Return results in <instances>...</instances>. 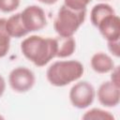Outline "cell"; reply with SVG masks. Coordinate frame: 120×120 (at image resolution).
<instances>
[{"mask_svg": "<svg viewBox=\"0 0 120 120\" xmlns=\"http://www.w3.org/2000/svg\"><path fill=\"white\" fill-rule=\"evenodd\" d=\"M5 18H0V58L5 57L10 49V36L6 29Z\"/></svg>", "mask_w": 120, "mask_h": 120, "instance_id": "obj_13", "label": "cell"}, {"mask_svg": "<svg viewBox=\"0 0 120 120\" xmlns=\"http://www.w3.org/2000/svg\"><path fill=\"white\" fill-rule=\"evenodd\" d=\"M68 97L73 107L77 109H86L93 103L96 91L89 82L80 81L70 88Z\"/></svg>", "mask_w": 120, "mask_h": 120, "instance_id": "obj_4", "label": "cell"}, {"mask_svg": "<svg viewBox=\"0 0 120 120\" xmlns=\"http://www.w3.org/2000/svg\"><path fill=\"white\" fill-rule=\"evenodd\" d=\"M55 42V57L66 58L73 54L76 49V41L73 37H61L54 38Z\"/></svg>", "mask_w": 120, "mask_h": 120, "instance_id": "obj_10", "label": "cell"}, {"mask_svg": "<svg viewBox=\"0 0 120 120\" xmlns=\"http://www.w3.org/2000/svg\"><path fill=\"white\" fill-rule=\"evenodd\" d=\"M36 82L34 72L25 67L13 68L8 75V83L16 93H25L31 90Z\"/></svg>", "mask_w": 120, "mask_h": 120, "instance_id": "obj_5", "label": "cell"}, {"mask_svg": "<svg viewBox=\"0 0 120 120\" xmlns=\"http://www.w3.org/2000/svg\"><path fill=\"white\" fill-rule=\"evenodd\" d=\"M92 69L99 74H105L111 72L115 67L112 58L105 52H98L92 55L90 60Z\"/></svg>", "mask_w": 120, "mask_h": 120, "instance_id": "obj_9", "label": "cell"}, {"mask_svg": "<svg viewBox=\"0 0 120 120\" xmlns=\"http://www.w3.org/2000/svg\"><path fill=\"white\" fill-rule=\"evenodd\" d=\"M21 52L35 66L44 67L55 57L54 38L32 35L22 41Z\"/></svg>", "mask_w": 120, "mask_h": 120, "instance_id": "obj_1", "label": "cell"}, {"mask_svg": "<svg viewBox=\"0 0 120 120\" xmlns=\"http://www.w3.org/2000/svg\"><path fill=\"white\" fill-rule=\"evenodd\" d=\"M20 13L22 24L28 33L39 31L47 25L45 11L38 6H28Z\"/></svg>", "mask_w": 120, "mask_h": 120, "instance_id": "obj_6", "label": "cell"}, {"mask_svg": "<svg viewBox=\"0 0 120 120\" xmlns=\"http://www.w3.org/2000/svg\"><path fill=\"white\" fill-rule=\"evenodd\" d=\"M111 72H112L111 73V81L113 83H115L116 85L120 86V82H120V79H119V67L118 66L114 67Z\"/></svg>", "mask_w": 120, "mask_h": 120, "instance_id": "obj_18", "label": "cell"}, {"mask_svg": "<svg viewBox=\"0 0 120 120\" xmlns=\"http://www.w3.org/2000/svg\"><path fill=\"white\" fill-rule=\"evenodd\" d=\"M101 36L107 41L119 40L120 38V19L116 13L110 14L103 18L96 26Z\"/></svg>", "mask_w": 120, "mask_h": 120, "instance_id": "obj_8", "label": "cell"}, {"mask_svg": "<svg viewBox=\"0 0 120 120\" xmlns=\"http://www.w3.org/2000/svg\"><path fill=\"white\" fill-rule=\"evenodd\" d=\"M0 119H3V116H2L1 114H0Z\"/></svg>", "mask_w": 120, "mask_h": 120, "instance_id": "obj_21", "label": "cell"}, {"mask_svg": "<svg viewBox=\"0 0 120 120\" xmlns=\"http://www.w3.org/2000/svg\"><path fill=\"white\" fill-rule=\"evenodd\" d=\"M21 0H0V11L9 13L19 8Z\"/></svg>", "mask_w": 120, "mask_h": 120, "instance_id": "obj_15", "label": "cell"}, {"mask_svg": "<svg viewBox=\"0 0 120 120\" xmlns=\"http://www.w3.org/2000/svg\"><path fill=\"white\" fill-rule=\"evenodd\" d=\"M38 1L40 2V3H42V4H45V5H53L58 0H38Z\"/></svg>", "mask_w": 120, "mask_h": 120, "instance_id": "obj_20", "label": "cell"}, {"mask_svg": "<svg viewBox=\"0 0 120 120\" xmlns=\"http://www.w3.org/2000/svg\"><path fill=\"white\" fill-rule=\"evenodd\" d=\"M108 42V50L110 52L115 56L119 57L120 56V42L119 40H114V41H107Z\"/></svg>", "mask_w": 120, "mask_h": 120, "instance_id": "obj_17", "label": "cell"}, {"mask_svg": "<svg viewBox=\"0 0 120 120\" xmlns=\"http://www.w3.org/2000/svg\"><path fill=\"white\" fill-rule=\"evenodd\" d=\"M86 17V9L75 10L63 5L54 19L53 28L58 36L73 37Z\"/></svg>", "mask_w": 120, "mask_h": 120, "instance_id": "obj_3", "label": "cell"}, {"mask_svg": "<svg viewBox=\"0 0 120 120\" xmlns=\"http://www.w3.org/2000/svg\"><path fill=\"white\" fill-rule=\"evenodd\" d=\"M115 13V10L113 9V8L112 6H110L109 4L106 3H99L95 5L90 12V20L92 24L96 27L98 25V23L106 16Z\"/></svg>", "mask_w": 120, "mask_h": 120, "instance_id": "obj_12", "label": "cell"}, {"mask_svg": "<svg viewBox=\"0 0 120 120\" xmlns=\"http://www.w3.org/2000/svg\"><path fill=\"white\" fill-rule=\"evenodd\" d=\"M92 0H64V5L75 10L86 9L87 6Z\"/></svg>", "mask_w": 120, "mask_h": 120, "instance_id": "obj_16", "label": "cell"}, {"mask_svg": "<svg viewBox=\"0 0 120 120\" xmlns=\"http://www.w3.org/2000/svg\"><path fill=\"white\" fill-rule=\"evenodd\" d=\"M6 29L10 36V38H20L28 34V32L25 30L22 19H21V13H16L14 15H11L8 19L6 21Z\"/></svg>", "mask_w": 120, "mask_h": 120, "instance_id": "obj_11", "label": "cell"}, {"mask_svg": "<svg viewBox=\"0 0 120 120\" xmlns=\"http://www.w3.org/2000/svg\"><path fill=\"white\" fill-rule=\"evenodd\" d=\"M97 97L102 106L107 108L116 107L120 102V86L112 81H106L99 85Z\"/></svg>", "mask_w": 120, "mask_h": 120, "instance_id": "obj_7", "label": "cell"}, {"mask_svg": "<svg viewBox=\"0 0 120 120\" xmlns=\"http://www.w3.org/2000/svg\"><path fill=\"white\" fill-rule=\"evenodd\" d=\"M6 90V81L2 75H0V98L3 96Z\"/></svg>", "mask_w": 120, "mask_h": 120, "instance_id": "obj_19", "label": "cell"}, {"mask_svg": "<svg viewBox=\"0 0 120 120\" xmlns=\"http://www.w3.org/2000/svg\"><path fill=\"white\" fill-rule=\"evenodd\" d=\"M84 120H114V116L108 111L99 109V108H92L85 112L82 116Z\"/></svg>", "mask_w": 120, "mask_h": 120, "instance_id": "obj_14", "label": "cell"}, {"mask_svg": "<svg viewBox=\"0 0 120 120\" xmlns=\"http://www.w3.org/2000/svg\"><path fill=\"white\" fill-rule=\"evenodd\" d=\"M84 72L83 65L78 60H60L52 63L46 71L48 82L56 87L66 86L79 80Z\"/></svg>", "mask_w": 120, "mask_h": 120, "instance_id": "obj_2", "label": "cell"}]
</instances>
